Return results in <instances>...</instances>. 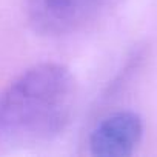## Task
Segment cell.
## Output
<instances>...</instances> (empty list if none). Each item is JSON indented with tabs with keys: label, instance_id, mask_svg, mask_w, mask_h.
<instances>
[{
	"label": "cell",
	"instance_id": "1",
	"mask_svg": "<svg viewBox=\"0 0 157 157\" xmlns=\"http://www.w3.org/2000/svg\"><path fill=\"white\" fill-rule=\"evenodd\" d=\"M75 80L60 63L23 71L0 93V152L20 151L56 139L68 126Z\"/></svg>",
	"mask_w": 157,
	"mask_h": 157
},
{
	"label": "cell",
	"instance_id": "2",
	"mask_svg": "<svg viewBox=\"0 0 157 157\" xmlns=\"http://www.w3.org/2000/svg\"><path fill=\"white\" fill-rule=\"evenodd\" d=\"M117 0H25V13L34 33L62 37L78 33L100 19Z\"/></svg>",
	"mask_w": 157,
	"mask_h": 157
},
{
	"label": "cell",
	"instance_id": "3",
	"mask_svg": "<svg viewBox=\"0 0 157 157\" xmlns=\"http://www.w3.org/2000/svg\"><path fill=\"white\" fill-rule=\"evenodd\" d=\"M143 122L134 111H117L102 119L90 136V151L97 157H128L139 146Z\"/></svg>",
	"mask_w": 157,
	"mask_h": 157
}]
</instances>
